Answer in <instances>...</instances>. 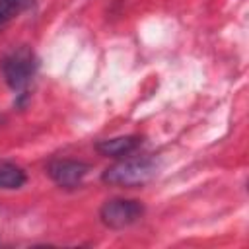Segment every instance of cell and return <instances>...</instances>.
Returning <instances> with one entry per match:
<instances>
[{
    "instance_id": "4",
    "label": "cell",
    "mask_w": 249,
    "mask_h": 249,
    "mask_svg": "<svg viewBox=\"0 0 249 249\" xmlns=\"http://www.w3.org/2000/svg\"><path fill=\"white\" fill-rule=\"evenodd\" d=\"M89 169H91L89 163H86L82 160H70V158L51 160L45 167L51 181L54 185H58L60 189H78V187H82Z\"/></svg>"
},
{
    "instance_id": "7",
    "label": "cell",
    "mask_w": 249,
    "mask_h": 249,
    "mask_svg": "<svg viewBox=\"0 0 249 249\" xmlns=\"http://www.w3.org/2000/svg\"><path fill=\"white\" fill-rule=\"evenodd\" d=\"M37 0H0V29H4L19 14L35 6Z\"/></svg>"
},
{
    "instance_id": "6",
    "label": "cell",
    "mask_w": 249,
    "mask_h": 249,
    "mask_svg": "<svg viewBox=\"0 0 249 249\" xmlns=\"http://www.w3.org/2000/svg\"><path fill=\"white\" fill-rule=\"evenodd\" d=\"M25 181H27V175L19 165L0 160V189H8V191L19 189L25 185Z\"/></svg>"
},
{
    "instance_id": "3",
    "label": "cell",
    "mask_w": 249,
    "mask_h": 249,
    "mask_svg": "<svg viewBox=\"0 0 249 249\" xmlns=\"http://www.w3.org/2000/svg\"><path fill=\"white\" fill-rule=\"evenodd\" d=\"M144 212H146V208L140 200L115 196L101 204L99 220L105 228L119 231V230H126V228L134 226L144 216Z\"/></svg>"
},
{
    "instance_id": "5",
    "label": "cell",
    "mask_w": 249,
    "mask_h": 249,
    "mask_svg": "<svg viewBox=\"0 0 249 249\" xmlns=\"http://www.w3.org/2000/svg\"><path fill=\"white\" fill-rule=\"evenodd\" d=\"M144 138L138 134H124V136H115V138H105L99 140L95 144V150L105 156V158H113V160H121L126 156H132L140 146H142Z\"/></svg>"
},
{
    "instance_id": "1",
    "label": "cell",
    "mask_w": 249,
    "mask_h": 249,
    "mask_svg": "<svg viewBox=\"0 0 249 249\" xmlns=\"http://www.w3.org/2000/svg\"><path fill=\"white\" fill-rule=\"evenodd\" d=\"M160 171V161L152 156H126L117 160V163L109 165L103 173H101V181L105 185H113V187H126V189H134V187H144L146 183H150Z\"/></svg>"
},
{
    "instance_id": "2",
    "label": "cell",
    "mask_w": 249,
    "mask_h": 249,
    "mask_svg": "<svg viewBox=\"0 0 249 249\" xmlns=\"http://www.w3.org/2000/svg\"><path fill=\"white\" fill-rule=\"evenodd\" d=\"M37 68H39V60L35 53L25 45L12 49L0 60V72L4 76V82L16 93H23L27 89V86L37 74Z\"/></svg>"
}]
</instances>
